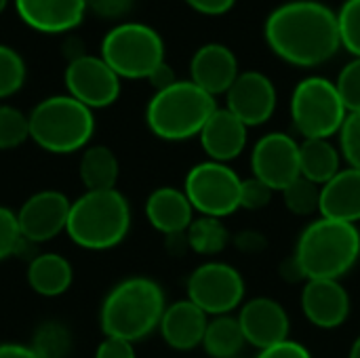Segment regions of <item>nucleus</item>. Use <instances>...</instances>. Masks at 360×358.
Returning <instances> with one entry per match:
<instances>
[{
	"label": "nucleus",
	"instance_id": "f257e3e1",
	"mask_svg": "<svg viewBox=\"0 0 360 358\" xmlns=\"http://www.w3.org/2000/svg\"><path fill=\"white\" fill-rule=\"evenodd\" d=\"M264 38L278 59L295 68L323 65L342 49L338 11L319 0H289L272 8Z\"/></svg>",
	"mask_w": 360,
	"mask_h": 358
},
{
	"label": "nucleus",
	"instance_id": "f03ea898",
	"mask_svg": "<svg viewBox=\"0 0 360 358\" xmlns=\"http://www.w3.org/2000/svg\"><path fill=\"white\" fill-rule=\"evenodd\" d=\"M165 308V291L154 279L129 276L116 283L103 298L99 325L105 338L137 344L158 329Z\"/></svg>",
	"mask_w": 360,
	"mask_h": 358
},
{
	"label": "nucleus",
	"instance_id": "7ed1b4c3",
	"mask_svg": "<svg viewBox=\"0 0 360 358\" xmlns=\"http://www.w3.org/2000/svg\"><path fill=\"white\" fill-rule=\"evenodd\" d=\"M293 255L302 266L306 281H340L360 260L359 226L329 217H316L302 230Z\"/></svg>",
	"mask_w": 360,
	"mask_h": 358
},
{
	"label": "nucleus",
	"instance_id": "20e7f679",
	"mask_svg": "<svg viewBox=\"0 0 360 358\" xmlns=\"http://www.w3.org/2000/svg\"><path fill=\"white\" fill-rule=\"evenodd\" d=\"M131 224V205L118 188L84 192L72 200L65 234L80 249L108 251L129 236Z\"/></svg>",
	"mask_w": 360,
	"mask_h": 358
},
{
	"label": "nucleus",
	"instance_id": "39448f33",
	"mask_svg": "<svg viewBox=\"0 0 360 358\" xmlns=\"http://www.w3.org/2000/svg\"><path fill=\"white\" fill-rule=\"evenodd\" d=\"M215 110L217 101L213 95L192 80H177L152 95L146 106V124L162 141H188L200 135Z\"/></svg>",
	"mask_w": 360,
	"mask_h": 358
},
{
	"label": "nucleus",
	"instance_id": "423d86ee",
	"mask_svg": "<svg viewBox=\"0 0 360 358\" xmlns=\"http://www.w3.org/2000/svg\"><path fill=\"white\" fill-rule=\"evenodd\" d=\"M30 139L49 154L84 150L95 133V114L70 95H51L27 114Z\"/></svg>",
	"mask_w": 360,
	"mask_h": 358
},
{
	"label": "nucleus",
	"instance_id": "0eeeda50",
	"mask_svg": "<svg viewBox=\"0 0 360 358\" xmlns=\"http://www.w3.org/2000/svg\"><path fill=\"white\" fill-rule=\"evenodd\" d=\"M99 55L120 80H148L165 61V42L154 27L139 21H127L103 36Z\"/></svg>",
	"mask_w": 360,
	"mask_h": 358
},
{
	"label": "nucleus",
	"instance_id": "6e6552de",
	"mask_svg": "<svg viewBox=\"0 0 360 358\" xmlns=\"http://www.w3.org/2000/svg\"><path fill=\"white\" fill-rule=\"evenodd\" d=\"M289 112L295 131L304 139H331L348 116L335 82L325 76L300 80L291 93Z\"/></svg>",
	"mask_w": 360,
	"mask_h": 358
},
{
	"label": "nucleus",
	"instance_id": "1a4fd4ad",
	"mask_svg": "<svg viewBox=\"0 0 360 358\" xmlns=\"http://www.w3.org/2000/svg\"><path fill=\"white\" fill-rule=\"evenodd\" d=\"M184 192L196 213L224 219L240 209L243 179L230 165L205 160L188 171Z\"/></svg>",
	"mask_w": 360,
	"mask_h": 358
},
{
	"label": "nucleus",
	"instance_id": "9d476101",
	"mask_svg": "<svg viewBox=\"0 0 360 358\" xmlns=\"http://www.w3.org/2000/svg\"><path fill=\"white\" fill-rule=\"evenodd\" d=\"M186 293L207 317H224L243 306L247 285L234 266L213 260L200 264L188 276Z\"/></svg>",
	"mask_w": 360,
	"mask_h": 358
},
{
	"label": "nucleus",
	"instance_id": "9b49d317",
	"mask_svg": "<svg viewBox=\"0 0 360 358\" xmlns=\"http://www.w3.org/2000/svg\"><path fill=\"white\" fill-rule=\"evenodd\" d=\"M68 95L91 110L110 108L120 97V76L101 55H80L68 61L63 72Z\"/></svg>",
	"mask_w": 360,
	"mask_h": 358
},
{
	"label": "nucleus",
	"instance_id": "f8f14e48",
	"mask_svg": "<svg viewBox=\"0 0 360 358\" xmlns=\"http://www.w3.org/2000/svg\"><path fill=\"white\" fill-rule=\"evenodd\" d=\"M251 173L274 192H283L289 184L302 177L300 141L283 131L262 135L251 150Z\"/></svg>",
	"mask_w": 360,
	"mask_h": 358
},
{
	"label": "nucleus",
	"instance_id": "ddd939ff",
	"mask_svg": "<svg viewBox=\"0 0 360 358\" xmlns=\"http://www.w3.org/2000/svg\"><path fill=\"white\" fill-rule=\"evenodd\" d=\"M72 200L59 190H40L17 209L19 230L25 243L42 245L57 238L68 228Z\"/></svg>",
	"mask_w": 360,
	"mask_h": 358
},
{
	"label": "nucleus",
	"instance_id": "4468645a",
	"mask_svg": "<svg viewBox=\"0 0 360 358\" xmlns=\"http://www.w3.org/2000/svg\"><path fill=\"white\" fill-rule=\"evenodd\" d=\"M276 103L278 93L274 82L257 70L240 72L226 93V108L249 129L266 124L274 116Z\"/></svg>",
	"mask_w": 360,
	"mask_h": 358
},
{
	"label": "nucleus",
	"instance_id": "2eb2a0df",
	"mask_svg": "<svg viewBox=\"0 0 360 358\" xmlns=\"http://www.w3.org/2000/svg\"><path fill=\"white\" fill-rule=\"evenodd\" d=\"M300 306L310 325L325 331H333L348 321L352 300L348 289L340 281L312 279L306 281L302 287Z\"/></svg>",
	"mask_w": 360,
	"mask_h": 358
},
{
	"label": "nucleus",
	"instance_id": "dca6fc26",
	"mask_svg": "<svg viewBox=\"0 0 360 358\" xmlns=\"http://www.w3.org/2000/svg\"><path fill=\"white\" fill-rule=\"evenodd\" d=\"M238 323L247 344L257 350H266L289 340L291 321L285 306L272 298H253L243 302L238 310Z\"/></svg>",
	"mask_w": 360,
	"mask_h": 358
},
{
	"label": "nucleus",
	"instance_id": "f3484780",
	"mask_svg": "<svg viewBox=\"0 0 360 358\" xmlns=\"http://www.w3.org/2000/svg\"><path fill=\"white\" fill-rule=\"evenodd\" d=\"M238 74L240 70L234 51L221 42L198 46L190 59V80L213 97L226 95Z\"/></svg>",
	"mask_w": 360,
	"mask_h": 358
},
{
	"label": "nucleus",
	"instance_id": "a211bd4d",
	"mask_svg": "<svg viewBox=\"0 0 360 358\" xmlns=\"http://www.w3.org/2000/svg\"><path fill=\"white\" fill-rule=\"evenodd\" d=\"M21 21L40 34H65L86 15V0H15Z\"/></svg>",
	"mask_w": 360,
	"mask_h": 358
},
{
	"label": "nucleus",
	"instance_id": "6ab92c4d",
	"mask_svg": "<svg viewBox=\"0 0 360 358\" xmlns=\"http://www.w3.org/2000/svg\"><path fill=\"white\" fill-rule=\"evenodd\" d=\"M249 127L238 120L228 108H217L213 116L202 127L198 139L200 148L215 162H232L236 160L247 148Z\"/></svg>",
	"mask_w": 360,
	"mask_h": 358
},
{
	"label": "nucleus",
	"instance_id": "aec40b11",
	"mask_svg": "<svg viewBox=\"0 0 360 358\" xmlns=\"http://www.w3.org/2000/svg\"><path fill=\"white\" fill-rule=\"evenodd\" d=\"M207 325H209V317L186 298L167 304L158 331L169 348L177 352H190L202 346Z\"/></svg>",
	"mask_w": 360,
	"mask_h": 358
},
{
	"label": "nucleus",
	"instance_id": "412c9836",
	"mask_svg": "<svg viewBox=\"0 0 360 358\" xmlns=\"http://www.w3.org/2000/svg\"><path fill=\"white\" fill-rule=\"evenodd\" d=\"M143 211L150 226L165 236L184 234L194 222V207L190 205L184 188L160 186L152 190L146 198Z\"/></svg>",
	"mask_w": 360,
	"mask_h": 358
},
{
	"label": "nucleus",
	"instance_id": "4be33fe9",
	"mask_svg": "<svg viewBox=\"0 0 360 358\" xmlns=\"http://www.w3.org/2000/svg\"><path fill=\"white\" fill-rule=\"evenodd\" d=\"M319 217L338 222H360V171L342 169L331 181L321 188V211Z\"/></svg>",
	"mask_w": 360,
	"mask_h": 358
},
{
	"label": "nucleus",
	"instance_id": "5701e85b",
	"mask_svg": "<svg viewBox=\"0 0 360 358\" xmlns=\"http://www.w3.org/2000/svg\"><path fill=\"white\" fill-rule=\"evenodd\" d=\"M25 281L34 293L42 298H59L72 287L74 270L59 253H38L27 262Z\"/></svg>",
	"mask_w": 360,
	"mask_h": 358
},
{
	"label": "nucleus",
	"instance_id": "b1692460",
	"mask_svg": "<svg viewBox=\"0 0 360 358\" xmlns=\"http://www.w3.org/2000/svg\"><path fill=\"white\" fill-rule=\"evenodd\" d=\"M78 177L86 192L114 190L120 177V162L112 148L89 146L82 150L78 162Z\"/></svg>",
	"mask_w": 360,
	"mask_h": 358
},
{
	"label": "nucleus",
	"instance_id": "393cba45",
	"mask_svg": "<svg viewBox=\"0 0 360 358\" xmlns=\"http://www.w3.org/2000/svg\"><path fill=\"white\" fill-rule=\"evenodd\" d=\"M302 177L316 186H325L342 171V152L331 139H304L300 143Z\"/></svg>",
	"mask_w": 360,
	"mask_h": 358
},
{
	"label": "nucleus",
	"instance_id": "a878e982",
	"mask_svg": "<svg viewBox=\"0 0 360 358\" xmlns=\"http://www.w3.org/2000/svg\"><path fill=\"white\" fill-rule=\"evenodd\" d=\"M247 340L243 335L240 323L232 314L224 317H211L205 338H202V348L211 358H238Z\"/></svg>",
	"mask_w": 360,
	"mask_h": 358
},
{
	"label": "nucleus",
	"instance_id": "bb28decb",
	"mask_svg": "<svg viewBox=\"0 0 360 358\" xmlns=\"http://www.w3.org/2000/svg\"><path fill=\"white\" fill-rule=\"evenodd\" d=\"M186 238H188L190 251L198 255H207V257L219 255L221 251H226V247L232 241L226 224L217 217H207V215L194 217V222L186 230Z\"/></svg>",
	"mask_w": 360,
	"mask_h": 358
},
{
	"label": "nucleus",
	"instance_id": "cd10ccee",
	"mask_svg": "<svg viewBox=\"0 0 360 358\" xmlns=\"http://www.w3.org/2000/svg\"><path fill=\"white\" fill-rule=\"evenodd\" d=\"M27 346L38 358H68L74 346V338L70 327L63 323L44 321L34 329L32 342Z\"/></svg>",
	"mask_w": 360,
	"mask_h": 358
},
{
	"label": "nucleus",
	"instance_id": "c85d7f7f",
	"mask_svg": "<svg viewBox=\"0 0 360 358\" xmlns=\"http://www.w3.org/2000/svg\"><path fill=\"white\" fill-rule=\"evenodd\" d=\"M321 188L306 177H297L281 194L289 213L297 217H310L321 211Z\"/></svg>",
	"mask_w": 360,
	"mask_h": 358
},
{
	"label": "nucleus",
	"instance_id": "c756f323",
	"mask_svg": "<svg viewBox=\"0 0 360 358\" xmlns=\"http://www.w3.org/2000/svg\"><path fill=\"white\" fill-rule=\"evenodd\" d=\"M30 139V120L19 108L0 103V150H15Z\"/></svg>",
	"mask_w": 360,
	"mask_h": 358
},
{
	"label": "nucleus",
	"instance_id": "7c9ffc66",
	"mask_svg": "<svg viewBox=\"0 0 360 358\" xmlns=\"http://www.w3.org/2000/svg\"><path fill=\"white\" fill-rule=\"evenodd\" d=\"M27 70L23 57L8 44H0V99L21 91Z\"/></svg>",
	"mask_w": 360,
	"mask_h": 358
},
{
	"label": "nucleus",
	"instance_id": "2f4dec72",
	"mask_svg": "<svg viewBox=\"0 0 360 358\" xmlns=\"http://www.w3.org/2000/svg\"><path fill=\"white\" fill-rule=\"evenodd\" d=\"M338 25L342 46L352 57H360V0H344L338 11Z\"/></svg>",
	"mask_w": 360,
	"mask_h": 358
},
{
	"label": "nucleus",
	"instance_id": "473e14b6",
	"mask_svg": "<svg viewBox=\"0 0 360 358\" xmlns=\"http://www.w3.org/2000/svg\"><path fill=\"white\" fill-rule=\"evenodd\" d=\"M25 247V241L19 230L17 211L0 205V262L19 255Z\"/></svg>",
	"mask_w": 360,
	"mask_h": 358
},
{
	"label": "nucleus",
	"instance_id": "72a5a7b5",
	"mask_svg": "<svg viewBox=\"0 0 360 358\" xmlns=\"http://www.w3.org/2000/svg\"><path fill=\"white\" fill-rule=\"evenodd\" d=\"M338 93L350 112H360V57H352L338 74Z\"/></svg>",
	"mask_w": 360,
	"mask_h": 358
},
{
	"label": "nucleus",
	"instance_id": "f704fd0d",
	"mask_svg": "<svg viewBox=\"0 0 360 358\" xmlns=\"http://www.w3.org/2000/svg\"><path fill=\"white\" fill-rule=\"evenodd\" d=\"M342 158L350 169L360 171V112H350L338 133Z\"/></svg>",
	"mask_w": 360,
	"mask_h": 358
},
{
	"label": "nucleus",
	"instance_id": "c9c22d12",
	"mask_svg": "<svg viewBox=\"0 0 360 358\" xmlns=\"http://www.w3.org/2000/svg\"><path fill=\"white\" fill-rule=\"evenodd\" d=\"M272 196H274V190L251 175V177L243 179L240 209H245V211H262L272 203Z\"/></svg>",
	"mask_w": 360,
	"mask_h": 358
},
{
	"label": "nucleus",
	"instance_id": "e433bc0d",
	"mask_svg": "<svg viewBox=\"0 0 360 358\" xmlns=\"http://www.w3.org/2000/svg\"><path fill=\"white\" fill-rule=\"evenodd\" d=\"M135 0H86V11L101 19H122L131 13Z\"/></svg>",
	"mask_w": 360,
	"mask_h": 358
},
{
	"label": "nucleus",
	"instance_id": "4c0bfd02",
	"mask_svg": "<svg viewBox=\"0 0 360 358\" xmlns=\"http://www.w3.org/2000/svg\"><path fill=\"white\" fill-rule=\"evenodd\" d=\"M232 243L245 255H259L268 249L266 234H262L257 230H240L238 234L232 236Z\"/></svg>",
	"mask_w": 360,
	"mask_h": 358
},
{
	"label": "nucleus",
	"instance_id": "58836bf2",
	"mask_svg": "<svg viewBox=\"0 0 360 358\" xmlns=\"http://www.w3.org/2000/svg\"><path fill=\"white\" fill-rule=\"evenodd\" d=\"M95 358H137L135 344L118 338H103V342L97 346Z\"/></svg>",
	"mask_w": 360,
	"mask_h": 358
},
{
	"label": "nucleus",
	"instance_id": "ea45409f",
	"mask_svg": "<svg viewBox=\"0 0 360 358\" xmlns=\"http://www.w3.org/2000/svg\"><path fill=\"white\" fill-rule=\"evenodd\" d=\"M257 358H312V352L304 344L289 338V340H285V342H281L276 346L259 350Z\"/></svg>",
	"mask_w": 360,
	"mask_h": 358
},
{
	"label": "nucleus",
	"instance_id": "a19ab883",
	"mask_svg": "<svg viewBox=\"0 0 360 358\" xmlns=\"http://www.w3.org/2000/svg\"><path fill=\"white\" fill-rule=\"evenodd\" d=\"M192 11L207 15V17H219L234 8L236 0H184Z\"/></svg>",
	"mask_w": 360,
	"mask_h": 358
},
{
	"label": "nucleus",
	"instance_id": "79ce46f5",
	"mask_svg": "<svg viewBox=\"0 0 360 358\" xmlns=\"http://www.w3.org/2000/svg\"><path fill=\"white\" fill-rule=\"evenodd\" d=\"M150 84L154 87V93L156 91H162V89H167V87H171V84H175L179 78L175 76V72H173V68L167 63V61H162L152 74H150Z\"/></svg>",
	"mask_w": 360,
	"mask_h": 358
},
{
	"label": "nucleus",
	"instance_id": "37998d69",
	"mask_svg": "<svg viewBox=\"0 0 360 358\" xmlns=\"http://www.w3.org/2000/svg\"><path fill=\"white\" fill-rule=\"evenodd\" d=\"M281 279L283 281H287V283H306V274H304V270H302V266L297 264V260H295V255H289L285 262H281Z\"/></svg>",
	"mask_w": 360,
	"mask_h": 358
},
{
	"label": "nucleus",
	"instance_id": "c03bdc74",
	"mask_svg": "<svg viewBox=\"0 0 360 358\" xmlns=\"http://www.w3.org/2000/svg\"><path fill=\"white\" fill-rule=\"evenodd\" d=\"M0 358H38L27 344L2 342L0 344Z\"/></svg>",
	"mask_w": 360,
	"mask_h": 358
},
{
	"label": "nucleus",
	"instance_id": "a18cd8bd",
	"mask_svg": "<svg viewBox=\"0 0 360 358\" xmlns=\"http://www.w3.org/2000/svg\"><path fill=\"white\" fill-rule=\"evenodd\" d=\"M348 358H360V335L352 342L350 346V352H348Z\"/></svg>",
	"mask_w": 360,
	"mask_h": 358
},
{
	"label": "nucleus",
	"instance_id": "49530a36",
	"mask_svg": "<svg viewBox=\"0 0 360 358\" xmlns=\"http://www.w3.org/2000/svg\"><path fill=\"white\" fill-rule=\"evenodd\" d=\"M6 4H8V0H0V13H2L4 8H6Z\"/></svg>",
	"mask_w": 360,
	"mask_h": 358
},
{
	"label": "nucleus",
	"instance_id": "de8ad7c7",
	"mask_svg": "<svg viewBox=\"0 0 360 358\" xmlns=\"http://www.w3.org/2000/svg\"><path fill=\"white\" fill-rule=\"evenodd\" d=\"M238 358H240V357H238Z\"/></svg>",
	"mask_w": 360,
	"mask_h": 358
}]
</instances>
